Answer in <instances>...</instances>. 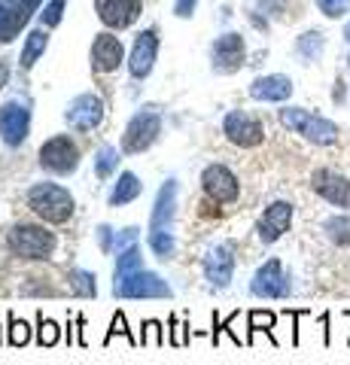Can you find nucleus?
<instances>
[{
  "instance_id": "f257e3e1",
  "label": "nucleus",
  "mask_w": 350,
  "mask_h": 365,
  "mask_svg": "<svg viewBox=\"0 0 350 365\" xmlns=\"http://www.w3.org/2000/svg\"><path fill=\"white\" fill-rule=\"evenodd\" d=\"M28 207L43 222H67L73 216V195L58 182H34L28 189Z\"/></svg>"
},
{
  "instance_id": "f03ea898",
  "label": "nucleus",
  "mask_w": 350,
  "mask_h": 365,
  "mask_svg": "<svg viewBox=\"0 0 350 365\" xmlns=\"http://www.w3.org/2000/svg\"><path fill=\"white\" fill-rule=\"evenodd\" d=\"M6 247H9V253L19 259H49L55 250V235L46 232L43 225L19 222L6 232Z\"/></svg>"
},
{
  "instance_id": "7ed1b4c3",
  "label": "nucleus",
  "mask_w": 350,
  "mask_h": 365,
  "mask_svg": "<svg viewBox=\"0 0 350 365\" xmlns=\"http://www.w3.org/2000/svg\"><path fill=\"white\" fill-rule=\"evenodd\" d=\"M280 122H284L289 131L308 137L311 143L329 146V143L338 140V125H335V122L323 119V116H314V113L302 110V107H287V110H280Z\"/></svg>"
},
{
  "instance_id": "20e7f679",
  "label": "nucleus",
  "mask_w": 350,
  "mask_h": 365,
  "mask_svg": "<svg viewBox=\"0 0 350 365\" xmlns=\"http://www.w3.org/2000/svg\"><path fill=\"white\" fill-rule=\"evenodd\" d=\"M159 134H162V116L155 110H140L138 116L128 122L125 134H122V153L138 155L143 150H150Z\"/></svg>"
},
{
  "instance_id": "39448f33",
  "label": "nucleus",
  "mask_w": 350,
  "mask_h": 365,
  "mask_svg": "<svg viewBox=\"0 0 350 365\" xmlns=\"http://www.w3.org/2000/svg\"><path fill=\"white\" fill-rule=\"evenodd\" d=\"M250 292L256 299H287L292 292V280L284 271V262L280 259H268L265 265H259L253 280H250Z\"/></svg>"
},
{
  "instance_id": "423d86ee",
  "label": "nucleus",
  "mask_w": 350,
  "mask_h": 365,
  "mask_svg": "<svg viewBox=\"0 0 350 365\" xmlns=\"http://www.w3.org/2000/svg\"><path fill=\"white\" fill-rule=\"evenodd\" d=\"M113 295H119V299H171L174 289L155 271H138L128 280L113 283Z\"/></svg>"
},
{
  "instance_id": "0eeeda50",
  "label": "nucleus",
  "mask_w": 350,
  "mask_h": 365,
  "mask_svg": "<svg viewBox=\"0 0 350 365\" xmlns=\"http://www.w3.org/2000/svg\"><path fill=\"white\" fill-rule=\"evenodd\" d=\"M40 165L43 170H49V174H73L76 165H80V150L73 146V140H67L64 134L58 137H52V140L43 143V150H40Z\"/></svg>"
},
{
  "instance_id": "6e6552de",
  "label": "nucleus",
  "mask_w": 350,
  "mask_h": 365,
  "mask_svg": "<svg viewBox=\"0 0 350 365\" xmlns=\"http://www.w3.org/2000/svg\"><path fill=\"white\" fill-rule=\"evenodd\" d=\"M201 189L205 195L217 204H232L241 195V182L225 165H207L205 174H201Z\"/></svg>"
},
{
  "instance_id": "1a4fd4ad",
  "label": "nucleus",
  "mask_w": 350,
  "mask_h": 365,
  "mask_svg": "<svg viewBox=\"0 0 350 365\" xmlns=\"http://www.w3.org/2000/svg\"><path fill=\"white\" fill-rule=\"evenodd\" d=\"M43 0H0V43H13Z\"/></svg>"
},
{
  "instance_id": "9d476101",
  "label": "nucleus",
  "mask_w": 350,
  "mask_h": 365,
  "mask_svg": "<svg viewBox=\"0 0 350 365\" xmlns=\"http://www.w3.org/2000/svg\"><path fill=\"white\" fill-rule=\"evenodd\" d=\"M31 131V110L21 101H6L0 107V137L6 146H21Z\"/></svg>"
},
{
  "instance_id": "9b49d317",
  "label": "nucleus",
  "mask_w": 350,
  "mask_h": 365,
  "mask_svg": "<svg viewBox=\"0 0 350 365\" xmlns=\"http://www.w3.org/2000/svg\"><path fill=\"white\" fill-rule=\"evenodd\" d=\"M67 125H71L73 131H92L101 125V119H104V101H101L98 95H80L73 98L71 104H67V113H64Z\"/></svg>"
},
{
  "instance_id": "f8f14e48",
  "label": "nucleus",
  "mask_w": 350,
  "mask_h": 365,
  "mask_svg": "<svg viewBox=\"0 0 350 365\" xmlns=\"http://www.w3.org/2000/svg\"><path fill=\"white\" fill-rule=\"evenodd\" d=\"M222 131L235 146H247V150H250V146H259L262 143V137H265L262 122L247 116L244 110H232L229 116H225V122H222Z\"/></svg>"
},
{
  "instance_id": "ddd939ff",
  "label": "nucleus",
  "mask_w": 350,
  "mask_h": 365,
  "mask_svg": "<svg viewBox=\"0 0 350 365\" xmlns=\"http://www.w3.org/2000/svg\"><path fill=\"white\" fill-rule=\"evenodd\" d=\"M235 277V253L229 244H217L205 256V280L213 289H225Z\"/></svg>"
},
{
  "instance_id": "4468645a",
  "label": "nucleus",
  "mask_w": 350,
  "mask_h": 365,
  "mask_svg": "<svg viewBox=\"0 0 350 365\" xmlns=\"http://www.w3.org/2000/svg\"><path fill=\"white\" fill-rule=\"evenodd\" d=\"M292 225V204L289 201H271L262 220H259L256 232H259V241L262 244H274L277 237H284Z\"/></svg>"
},
{
  "instance_id": "2eb2a0df",
  "label": "nucleus",
  "mask_w": 350,
  "mask_h": 365,
  "mask_svg": "<svg viewBox=\"0 0 350 365\" xmlns=\"http://www.w3.org/2000/svg\"><path fill=\"white\" fill-rule=\"evenodd\" d=\"M311 186H314V192H317L320 198H326L329 204H335V207L350 210V180H347V177L335 174V170L320 168V170H314Z\"/></svg>"
},
{
  "instance_id": "dca6fc26",
  "label": "nucleus",
  "mask_w": 350,
  "mask_h": 365,
  "mask_svg": "<svg viewBox=\"0 0 350 365\" xmlns=\"http://www.w3.org/2000/svg\"><path fill=\"white\" fill-rule=\"evenodd\" d=\"M244 55H247L244 37H238V34H222V37L213 43V52H210L213 71H217V73H235V71H241Z\"/></svg>"
},
{
  "instance_id": "f3484780",
  "label": "nucleus",
  "mask_w": 350,
  "mask_h": 365,
  "mask_svg": "<svg viewBox=\"0 0 350 365\" xmlns=\"http://www.w3.org/2000/svg\"><path fill=\"white\" fill-rule=\"evenodd\" d=\"M155 55H159V34L153 28H146L138 34V40L131 46V58H128V71L134 79H143L150 76L153 64H155Z\"/></svg>"
},
{
  "instance_id": "a211bd4d",
  "label": "nucleus",
  "mask_w": 350,
  "mask_h": 365,
  "mask_svg": "<svg viewBox=\"0 0 350 365\" xmlns=\"http://www.w3.org/2000/svg\"><path fill=\"white\" fill-rule=\"evenodd\" d=\"M177 216V180H165L150 213V232H171Z\"/></svg>"
},
{
  "instance_id": "6ab92c4d",
  "label": "nucleus",
  "mask_w": 350,
  "mask_h": 365,
  "mask_svg": "<svg viewBox=\"0 0 350 365\" xmlns=\"http://www.w3.org/2000/svg\"><path fill=\"white\" fill-rule=\"evenodd\" d=\"M95 9L107 28H128L140 16V0H95Z\"/></svg>"
},
{
  "instance_id": "aec40b11",
  "label": "nucleus",
  "mask_w": 350,
  "mask_h": 365,
  "mask_svg": "<svg viewBox=\"0 0 350 365\" xmlns=\"http://www.w3.org/2000/svg\"><path fill=\"white\" fill-rule=\"evenodd\" d=\"M122 55H125V49H122L119 37L98 34V40L92 43V67L98 73H113L122 64Z\"/></svg>"
},
{
  "instance_id": "412c9836",
  "label": "nucleus",
  "mask_w": 350,
  "mask_h": 365,
  "mask_svg": "<svg viewBox=\"0 0 350 365\" xmlns=\"http://www.w3.org/2000/svg\"><path fill=\"white\" fill-rule=\"evenodd\" d=\"M250 95L256 101H287L292 95V79L284 73H271V76H259L250 86Z\"/></svg>"
},
{
  "instance_id": "4be33fe9",
  "label": "nucleus",
  "mask_w": 350,
  "mask_h": 365,
  "mask_svg": "<svg viewBox=\"0 0 350 365\" xmlns=\"http://www.w3.org/2000/svg\"><path fill=\"white\" fill-rule=\"evenodd\" d=\"M140 192H143V182L134 177L131 170H125V174H119L116 186L110 189L107 204H110V207H122V204H131L134 198H140Z\"/></svg>"
},
{
  "instance_id": "5701e85b",
  "label": "nucleus",
  "mask_w": 350,
  "mask_h": 365,
  "mask_svg": "<svg viewBox=\"0 0 350 365\" xmlns=\"http://www.w3.org/2000/svg\"><path fill=\"white\" fill-rule=\"evenodd\" d=\"M143 271V256H140V247L138 244H131L125 247L122 253H116V271H113V283H122V280H128L131 274H138Z\"/></svg>"
},
{
  "instance_id": "b1692460",
  "label": "nucleus",
  "mask_w": 350,
  "mask_h": 365,
  "mask_svg": "<svg viewBox=\"0 0 350 365\" xmlns=\"http://www.w3.org/2000/svg\"><path fill=\"white\" fill-rule=\"evenodd\" d=\"M46 46H49V34L37 28V31H31L28 34V43H25V49H21V67L25 71H31L34 64H37V58L43 52H46Z\"/></svg>"
},
{
  "instance_id": "393cba45",
  "label": "nucleus",
  "mask_w": 350,
  "mask_h": 365,
  "mask_svg": "<svg viewBox=\"0 0 350 365\" xmlns=\"http://www.w3.org/2000/svg\"><path fill=\"white\" fill-rule=\"evenodd\" d=\"M67 287L73 289V295H80V299H95V295H98L95 274L83 271V268H71V271H67Z\"/></svg>"
},
{
  "instance_id": "a878e982",
  "label": "nucleus",
  "mask_w": 350,
  "mask_h": 365,
  "mask_svg": "<svg viewBox=\"0 0 350 365\" xmlns=\"http://www.w3.org/2000/svg\"><path fill=\"white\" fill-rule=\"evenodd\" d=\"M119 150L116 146H101V150L95 153V174L98 180H110L113 174H116V168H119Z\"/></svg>"
},
{
  "instance_id": "bb28decb",
  "label": "nucleus",
  "mask_w": 350,
  "mask_h": 365,
  "mask_svg": "<svg viewBox=\"0 0 350 365\" xmlns=\"http://www.w3.org/2000/svg\"><path fill=\"white\" fill-rule=\"evenodd\" d=\"M296 52L302 55V61H317L323 55V34L320 31H308L302 34L296 43Z\"/></svg>"
},
{
  "instance_id": "cd10ccee",
  "label": "nucleus",
  "mask_w": 350,
  "mask_h": 365,
  "mask_svg": "<svg viewBox=\"0 0 350 365\" xmlns=\"http://www.w3.org/2000/svg\"><path fill=\"white\" fill-rule=\"evenodd\" d=\"M323 232L329 235V241L338 244V247H350V216H332L326 220Z\"/></svg>"
},
{
  "instance_id": "c85d7f7f",
  "label": "nucleus",
  "mask_w": 350,
  "mask_h": 365,
  "mask_svg": "<svg viewBox=\"0 0 350 365\" xmlns=\"http://www.w3.org/2000/svg\"><path fill=\"white\" fill-rule=\"evenodd\" d=\"M58 341H61V326L55 323V319L43 317V311H40V317H37V344L40 347H55Z\"/></svg>"
},
{
  "instance_id": "c756f323",
  "label": "nucleus",
  "mask_w": 350,
  "mask_h": 365,
  "mask_svg": "<svg viewBox=\"0 0 350 365\" xmlns=\"http://www.w3.org/2000/svg\"><path fill=\"white\" fill-rule=\"evenodd\" d=\"M247 319H250V338L259 335V332H265L271 338V344H277L274 335H271V329H274V323H277L274 314H271V311H250V314H247Z\"/></svg>"
},
{
  "instance_id": "7c9ffc66",
  "label": "nucleus",
  "mask_w": 350,
  "mask_h": 365,
  "mask_svg": "<svg viewBox=\"0 0 350 365\" xmlns=\"http://www.w3.org/2000/svg\"><path fill=\"white\" fill-rule=\"evenodd\" d=\"M6 323H9V335H6V341L13 347H25L28 341H31V326L25 323V319H19L13 311L6 314Z\"/></svg>"
},
{
  "instance_id": "2f4dec72",
  "label": "nucleus",
  "mask_w": 350,
  "mask_h": 365,
  "mask_svg": "<svg viewBox=\"0 0 350 365\" xmlns=\"http://www.w3.org/2000/svg\"><path fill=\"white\" fill-rule=\"evenodd\" d=\"M150 250H153V253L159 256L162 262H165V259H171V256H174V250H177L174 235H171V232H150Z\"/></svg>"
},
{
  "instance_id": "473e14b6",
  "label": "nucleus",
  "mask_w": 350,
  "mask_h": 365,
  "mask_svg": "<svg viewBox=\"0 0 350 365\" xmlns=\"http://www.w3.org/2000/svg\"><path fill=\"white\" fill-rule=\"evenodd\" d=\"M116 335L125 338L131 347H138V344H140V338H134V335H131V329H128V323H125V314H122V311H116V317H113V323H110V332H107V338H104V344H110V341L116 338Z\"/></svg>"
},
{
  "instance_id": "72a5a7b5",
  "label": "nucleus",
  "mask_w": 350,
  "mask_h": 365,
  "mask_svg": "<svg viewBox=\"0 0 350 365\" xmlns=\"http://www.w3.org/2000/svg\"><path fill=\"white\" fill-rule=\"evenodd\" d=\"M140 344H146V347H162L165 344V329H162L159 319H146V323H143Z\"/></svg>"
},
{
  "instance_id": "f704fd0d",
  "label": "nucleus",
  "mask_w": 350,
  "mask_h": 365,
  "mask_svg": "<svg viewBox=\"0 0 350 365\" xmlns=\"http://www.w3.org/2000/svg\"><path fill=\"white\" fill-rule=\"evenodd\" d=\"M61 13H64V0H49V6L40 13V21L46 28H55L61 21Z\"/></svg>"
},
{
  "instance_id": "c9c22d12",
  "label": "nucleus",
  "mask_w": 350,
  "mask_h": 365,
  "mask_svg": "<svg viewBox=\"0 0 350 365\" xmlns=\"http://www.w3.org/2000/svg\"><path fill=\"white\" fill-rule=\"evenodd\" d=\"M138 232L140 228H122V232H116V237H113V253H122L125 247L138 244Z\"/></svg>"
},
{
  "instance_id": "e433bc0d",
  "label": "nucleus",
  "mask_w": 350,
  "mask_h": 365,
  "mask_svg": "<svg viewBox=\"0 0 350 365\" xmlns=\"http://www.w3.org/2000/svg\"><path fill=\"white\" fill-rule=\"evenodd\" d=\"M317 6L323 9V16L338 19V16H344V13H347L350 0H317Z\"/></svg>"
},
{
  "instance_id": "4c0bfd02",
  "label": "nucleus",
  "mask_w": 350,
  "mask_h": 365,
  "mask_svg": "<svg viewBox=\"0 0 350 365\" xmlns=\"http://www.w3.org/2000/svg\"><path fill=\"white\" fill-rule=\"evenodd\" d=\"M168 326H171V344H174V347H183L186 341H189V332H186L189 326H180V319H177V317L168 319Z\"/></svg>"
},
{
  "instance_id": "58836bf2",
  "label": "nucleus",
  "mask_w": 350,
  "mask_h": 365,
  "mask_svg": "<svg viewBox=\"0 0 350 365\" xmlns=\"http://www.w3.org/2000/svg\"><path fill=\"white\" fill-rule=\"evenodd\" d=\"M95 235H98V247L104 250V253H113V237H116V232H113L110 225H98Z\"/></svg>"
},
{
  "instance_id": "ea45409f",
  "label": "nucleus",
  "mask_w": 350,
  "mask_h": 365,
  "mask_svg": "<svg viewBox=\"0 0 350 365\" xmlns=\"http://www.w3.org/2000/svg\"><path fill=\"white\" fill-rule=\"evenodd\" d=\"M195 4H198V0H177V4H174V13H177L180 19H189L192 9H195Z\"/></svg>"
},
{
  "instance_id": "a19ab883",
  "label": "nucleus",
  "mask_w": 350,
  "mask_h": 365,
  "mask_svg": "<svg viewBox=\"0 0 350 365\" xmlns=\"http://www.w3.org/2000/svg\"><path fill=\"white\" fill-rule=\"evenodd\" d=\"M6 79H9V58H0V88L6 86Z\"/></svg>"
},
{
  "instance_id": "79ce46f5",
  "label": "nucleus",
  "mask_w": 350,
  "mask_h": 365,
  "mask_svg": "<svg viewBox=\"0 0 350 365\" xmlns=\"http://www.w3.org/2000/svg\"><path fill=\"white\" fill-rule=\"evenodd\" d=\"M76 326H80V329H86V319H83V317H76ZM80 344L86 347V335H83V332H80Z\"/></svg>"
},
{
  "instance_id": "37998d69",
  "label": "nucleus",
  "mask_w": 350,
  "mask_h": 365,
  "mask_svg": "<svg viewBox=\"0 0 350 365\" xmlns=\"http://www.w3.org/2000/svg\"><path fill=\"white\" fill-rule=\"evenodd\" d=\"M344 37H347V40H350V25H347V28H344Z\"/></svg>"
}]
</instances>
